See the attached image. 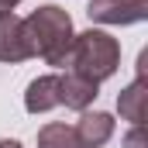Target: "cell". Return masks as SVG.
I'll return each mask as SVG.
<instances>
[{
    "label": "cell",
    "mask_w": 148,
    "mask_h": 148,
    "mask_svg": "<svg viewBox=\"0 0 148 148\" xmlns=\"http://www.w3.org/2000/svg\"><path fill=\"white\" fill-rule=\"evenodd\" d=\"M121 66V45L117 38H110L107 31H83V35H73V45H69V55H66V73L79 76L86 83H103L110 79Z\"/></svg>",
    "instance_id": "cell-1"
},
{
    "label": "cell",
    "mask_w": 148,
    "mask_h": 148,
    "mask_svg": "<svg viewBox=\"0 0 148 148\" xmlns=\"http://www.w3.org/2000/svg\"><path fill=\"white\" fill-rule=\"evenodd\" d=\"M97 100V83H86L73 73H52L38 76L24 90V107L28 114H45L55 107H69V110H86Z\"/></svg>",
    "instance_id": "cell-2"
},
{
    "label": "cell",
    "mask_w": 148,
    "mask_h": 148,
    "mask_svg": "<svg viewBox=\"0 0 148 148\" xmlns=\"http://www.w3.org/2000/svg\"><path fill=\"white\" fill-rule=\"evenodd\" d=\"M24 31L31 41V52L41 55L48 66H66V55H69V45H73V17L55 7V3H45L31 10L24 17Z\"/></svg>",
    "instance_id": "cell-3"
},
{
    "label": "cell",
    "mask_w": 148,
    "mask_h": 148,
    "mask_svg": "<svg viewBox=\"0 0 148 148\" xmlns=\"http://www.w3.org/2000/svg\"><path fill=\"white\" fill-rule=\"evenodd\" d=\"M145 69H148V48H141L138 52V76H134V83L117 93V110L131 124H145V117H148V79H145Z\"/></svg>",
    "instance_id": "cell-4"
},
{
    "label": "cell",
    "mask_w": 148,
    "mask_h": 148,
    "mask_svg": "<svg viewBox=\"0 0 148 148\" xmlns=\"http://www.w3.org/2000/svg\"><path fill=\"white\" fill-rule=\"evenodd\" d=\"M86 17L97 24H138L148 17V0H90Z\"/></svg>",
    "instance_id": "cell-5"
},
{
    "label": "cell",
    "mask_w": 148,
    "mask_h": 148,
    "mask_svg": "<svg viewBox=\"0 0 148 148\" xmlns=\"http://www.w3.org/2000/svg\"><path fill=\"white\" fill-rule=\"evenodd\" d=\"M24 59H35L28 31H24V17H17L14 10H3L0 14V62H24Z\"/></svg>",
    "instance_id": "cell-6"
},
{
    "label": "cell",
    "mask_w": 148,
    "mask_h": 148,
    "mask_svg": "<svg viewBox=\"0 0 148 148\" xmlns=\"http://www.w3.org/2000/svg\"><path fill=\"white\" fill-rule=\"evenodd\" d=\"M73 131H76L79 148H103L114 138V117L103 110H83Z\"/></svg>",
    "instance_id": "cell-7"
},
{
    "label": "cell",
    "mask_w": 148,
    "mask_h": 148,
    "mask_svg": "<svg viewBox=\"0 0 148 148\" xmlns=\"http://www.w3.org/2000/svg\"><path fill=\"white\" fill-rule=\"evenodd\" d=\"M38 148H79V141H76V131L69 124L52 121L38 131Z\"/></svg>",
    "instance_id": "cell-8"
},
{
    "label": "cell",
    "mask_w": 148,
    "mask_h": 148,
    "mask_svg": "<svg viewBox=\"0 0 148 148\" xmlns=\"http://www.w3.org/2000/svg\"><path fill=\"white\" fill-rule=\"evenodd\" d=\"M124 148H148V134H145V124H134L127 134H124Z\"/></svg>",
    "instance_id": "cell-9"
},
{
    "label": "cell",
    "mask_w": 148,
    "mask_h": 148,
    "mask_svg": "<svg viewBox=\"0 0 148 148\" xmlns=\"http://www.w3.org/2000/svg\"><path fill=\"white\" fill-rule=\"evenodd\" d=\"M17 3H21V0H0V14H3V10H14Z\"/></svg>",
    "instance_id": "cell-10"
},
{
    "label": "cell",
    "mask_w": 148,
    "mask_h": 148,
    "mask_svg": "<svg viewBox=\"0 0 148 148\" xmlns=\"http://www.w3.org/2000/svg\"><path fill=\"white\" fill-rule=\"evenodd\" d=\"M0 148H24V145H21V141H14V138H3V141H0Z\"/></svg>",
    "instance_id": "cell-11"
}]
</instances>
